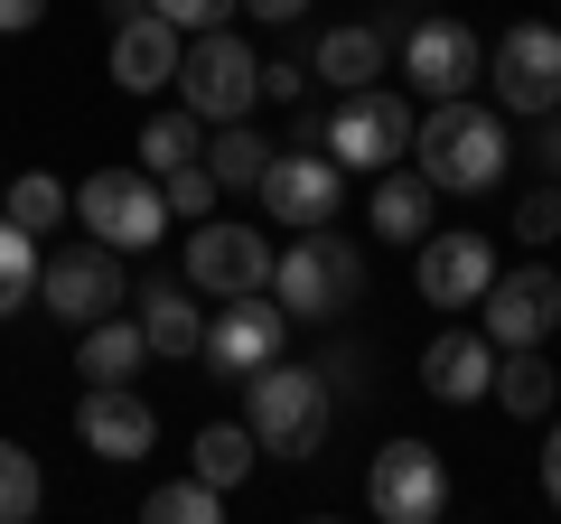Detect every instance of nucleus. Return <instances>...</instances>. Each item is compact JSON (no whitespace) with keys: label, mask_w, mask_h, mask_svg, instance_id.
<instances>
[{"label":"nucleus","mask_w":561,"mask_h":524,"mask_svg":"<svg viewBox=\"0 0 561 524\" xmlns=\"http://www.w3.org/2000/svg\"><path fill=\"white\" fill-rule=\"evenodd\" d=\"M402 160L440 187V197H486V187L505 179V160H515V141H505L496 103L449 94V103H431V113L412 122V150H402Z\"/></svg>","instance_id":"1"},{"label":"nucleus","mask_w":561,"mask_h":524,"mask_svg":"<svg viewBox=\"0 0 561 524\" xmlns=\"http://www.w3.org/2000/svg\"><path fill=\"white\" fill-rule=\"evenodd\" d=\"M328 384H319V365H262V375H243V431L262 441V459H319V441H328Z\"/></svg>","instance_id":"2"},{"label":"nucleus","mask_w":561,"mask_h":524,"mask_svg":"<svg viewBox=\"0 0 561 524\" xmlns=\"http://www.w3.org/2000/svg\"><path fill=\"white\" fill-rule=\"evenodd\" d=\"M356 291H365V253L337 225H309L290 253H272V300L290 309V328H319L337 309H356Z\"/></svg>","instance_id":"3"},{"label":"nucleus","mask_w":561,"mask_h":524,"mask_svg":"<svg viewBox=\"0 0 561 524\" xmlns=\"http://www.w3.org/2000/svg\"><path fill=\"white\" fill-rule=\"evenodd\" d=\"M319 141H328V160H337L346 179H375V169H393L402 150H412V103L383 94V76L346 84V94L319 113Z\"/></svg>","instance_id":"4"},{"label":"nucleus","mask_w":561,"mask_h":524,"mask_svg":"<svg viewBox=\"0 0 561 524\" xmlns=\"http://www.w3.org/2000/svg\"><path fill=\"white\" fill-rule=\"evenodd\" d=\"M169 84H179V103L197 122H243L262 103V57L234 38V20H225V29H197V38L179 47V76Z\"/></svg>","instance_id":"5"},{"label":"nucleus","mask_w":561,"mask_h":524,"mask_svg":"<svg viewBox=\"0 0 561 524\" xmlns=\"http://www.w3.org/2000/svg\"><path fill=\"white\" fill-rule=\"evenodd\" d=\"M76 225L94 243H113V253H150V243L169 235V197L150 169H94V179L76 187Z\"/></svg>","instance_id":"6"},{"label":"nucleus","mask_w":561,"mask_h":524,"mask_svg":"<svg viewBox=\"0 0 561 524\" xmlns=\"http://www.w3.org/2000/svg\"><path fill=\"white\" fill-rule=\"evenodd\" d=\"M280 338H290V309H280L272 291H234L225 309H206L197 356H206L216 384H243V375H262V365L280 356Z\"/></svg>","instance_id":"7"},{"label":"nucleus","mask_w":561,"mask_h":524,"mask_svg":"<svg viewBox=\"0 0 561 524\" xmlns=\"http://www.w3.org/2000/svg\"><path fill=\"white\" fill-rule=\"evenodd\" d=\"M262 216L280 225V235H309V225H337V206H346V169L337 160H319V141H300V150H272V169H262Z\"/></svg>","instance_id":"8"},{"label":"nucleus","mask_w":561,"mask_h":524,"mask_svg":"<svg viewBox=\"0 0 561 524\" xmlns=\"http://www.w3.org/2000/svg\"><path fill=\"white\" fill-rule=\"evenodd\" d=\"M122 291H131V282H122V253H113V243H94V235L57 243V253L38 262V300H47V319H66V328L122 309Z\"/></svg>","instance_id":"9"},{"label":"nucleus","mask_w":561,"mask_h":524,"mask_svg":"<svg viewBox=\"0 0 561 524\" xmlns=\"http://www.w3.org/2000/svg\"><path fill=\"white\" fill-rule=\"evenodd\" d=\"M486 84H496V113H552L561 103V20H524L496 38V57H486Z\"/></svg>","instance_id":"10"},{"label":"nucleus","mask_w":561,"mask_h":524,"mask_svg":"<svg viewBox=\"0 0 561 524\" xmlns=\"http://www.w3.org/2000/svg\"><path fill=\"white\" fill-rule=\"evenodd\" d=\"M365 505H375L383 524H431L449 505V468L431 441H383L375 468H365Z\"/></svg>","instance_id":"11"},{"label":"nucleus","mask_w":561,"mask_h":524,"mask_svg":"<svg viewBox=\"0 0 561 524\" xmlns=\"http://www.w3.org/2000/svg\"><path fill=\"white\" fill-rule=\"evenodd\" d=\"M187 291H206V300L272 291V243L234 216H197V235H187Z\"/></svg>","instance_id":"12"},{"label":"nucleus","mask_w":561,"mask_h":524,"mask_svg":"<svg viewBox=\"0 0 561 524\" xmlns=\"http://www.w3.org/2000/svg\"><path fill=\"white\" fill-rule=\"evenodd\" d=\"M478 66H486L478 29H468V20H449V10L412 20V38H402V84H412L421 103H449V94H468V84H478Z\"/></svg>","instance_id":"13"},{"label":"nucleus","mask_w":561,"mask_h":524,"mask_svg":"<svg viewBox=\"0 0 561 524\" xmlns=\"http://www.w3.org/2000/svg\"><path fill=\"white\" fill-rule=\"evenodd\" d=\"M76 441L94 449L103 468H131V459H150V449H160V412H150V394H140V384H84Z\"/></svg>","instance_id":"14"},{"label":"nucleus","mask_w":561,"mask_h":524,"mask_svg":"<svg viewBox=\"0 0 561 524\" xmlns=\"http://www.w3.org/2000/svg\"><path fill=\"white\" fill-rule=\"evenodd\" d=\"M505 262H496V243L486 235H440V225H431V235H421V300L431 309H478L486 300V282H496Z\"/></svg>","instance_id":"15"},{"label":"nucleus","mask_w":561,"mask_h":524,"mask_svg":"<svg viewBox=\"0 0 561 524\" xmlns=\"http://www.w3.org/2000/svg\"><path fill=\"white\" fill-rule=\"evenodd\" d=\"M486 338L496 346H552V328H561V282L542 272V262H524V272H496L486 282Z\"/></svg>","instance_id":"16"},{"label":"nucleus","mask_w":561,"mask_h":524,"mask_svg":"<svg viewBox=\"0 0 561 524\" xmlns=\"http://www.w3.org/2000/svg\"><path fill=\"white\" fill-rule=\"evenodd\" d=\"M486 384H496V338L486 328H440L421 346V394L431 403H478Z\"/></svg>","instance_id":"17"},{"label":"nucleus","mask_w":561,"mask_h":524,"mask_svg":"<svg viewBox=\"0 0 561 524\" xmlns=\"http://www.w3.org/2000/svg\"><path fill=\"white\" fill-rule=\"evenodd\" d=\"M179 29L160 20V10H140V20L113 29V84H131V94H160L169 76H179Z\"/></svg>","instance_id":"18"},{"label":"nucleus","mask_w":561,"mask_h":524,"mask_svg":"<svg viewBox=\"0 0 561 524\" xmlns=\"http://www.w3.org/2000/svg\"><path fill=\"white\" fill-rule=\"evenodd\" d=\"M140 365H150V338H140V319H113V309H103V319H84V328H76V375H84V384H131Z\"/></svg>","instance_id":"19"},{"label":"nucleus","mask_w":561,"mask_h":524,"mask_svg":"<svg viewBox=\"0 0 561 524\" xmlns=\"http://www.w3.org/2000/svg\"><path fill=\"white\" fill-rule=\"evenodd\" d=\"M365 216H375V235L421 243V235H431V216H440V187L421 179V169H375V197H365Z\"/></svg>","instance_id":"20"},{"label":"nucleus","mask_w":561,"mask_h":524,"mask_svg":"<svg viewBox=\"0 0 561 524\" xmlns=\"http://www.w3.org/2000/svg\"><path fill=\"white\" fill-rule=\"evenodd\" d=\"M383 57H393V38H383L375 20H337V29H319V47H309V76H328V84H375Z\"/></svg>","instance_id":"21"},{"label":"nucleus","mask_w":561,"mask_h":524,"mask_svg":"<svg viewBox=\"0 0 561 524\" xmlns=\"http://www.w3.org/2000/svg\"><path fill=\"white\" fill-rule=\"evenodd\" d=\"M140 338H150V356H197V338H206L197 291L187 282H150L140 291Z\"/></svg>","instance_id":"22"},{"label":"nucleus","mask_w":561,"mask_h":524,"mask_svg":"<svg viewBox=\"0 0 561 524\" xmlns=\"http://www.w3.org/2000/svg\"><path fill=\"white\" fill-rule=\"evenodd\" d=\"M515 422H542L552 412V394H561V375H552V356L542 346H496V384H486Z\"/></svg>","instance_id":"23"},{"label":"nucleus","mask_w":561,"mask_h":524,"mask_svg":"<svg viewBox=\"0 0 561 524\" xmlns=\"http://www.w3.org/2000/svg\"><path fill=\"white\" fill-rule=\"evenodd\" d=\"M272 150H280V141H262L253 122H206V150H197V160L216 169V187H262Z\"/></svg>","instance_id":"24"},{"label":"nucleus","mask_w":561,"mask_h":524,"mask_svg":"<svg viewBox=\"0 0 561 524\" xmlns=\"http://www.w3.org/2000/svg\"><path fill=\"white\" fill-rule=\"evenodd\" d=\"M187 459H197V478H206V487H225V497H234V487L253 478L262 441H253V431H243V422H206V431H197V449H187Z\"/></svg>","instance_id":"25"},{"label":"nucleus","mask_w":561,"mask_h":524,"mask_svg":"<svg viewBox=\"0 0 561 524\" xmlns=\"http://www.w3.org/2000/svg\"><path fill=\"white\" fill-rule=\"evenodd\" d=\"M0 216H10V225H28V235H57V225L76 216V187H66V179H47V169H20Z\"/></svg>","instance_id":"26"},{"label":"nucleus","mask_w":561,"mask_h":524,"mask_svg":"<svg viewBox=\"0 0 561 524\" xmlns=\"http://www.w3.org/2000/svg\"><path fill=\"white\" fill-rule=\"evenodd\" d=\"M197 150H206V122L187 113V103L140 122V169H150V179H160V169H179V160H197Z\"/></svg>","instance_id":"27"},{"label":"nucleus","mask_w":561,"mask_h":524,"mask_svg":"<svg viewBox=\"0 0 561 524\" xmlns=\"http://www.w3.org/2000/svg\"><path fill=\"white\" fill-rule=\"evenodd\" d=\"M140 515H150V524H216V515H225V487H206L197 468H187V478L150 487V497H140Z\"/></svg>","instance_id":"28"},{"label":"nucleus","mask_w":561,"mask_h":524,"mask_svg":"<svg viewBox=\"0 0 561 524\" xmlns=\"http://www.w3.org/2000/svg\"><path fill=\"white\" fill-rule=\"evenodd\" d=\"M20 300H38V235L0 216V319H10Z\"/></svg>","instance_id":"29"},{"label":"nucleus","mask_w":561,"mask_h":524,"mask_svg":"<svg viewBox=\"0 0 561 524\" xmlns=\"http://www.w3.org/2000/svg\"><path fill=\"white\" fill-rule=\"evenodd\" d=\"M47 505V478H38V459H28L20 441H0V524H28Z\"/></svg>","instance_id":"30"},{"label":"nucleus","mask_w":561,"mask_h":524,"mask_svg":"<svg viewBox=\"0 0 561 524\" xmlns=\"http://www.w3.org/2000/svg\"><path fill=\"white\" fill-rule=\"evenodd\" d=\"M160 197H169V216L197 225V216H216L225 187H216V169H206V160H179V169H160Z\"/></svg>","instance_id":"31"},{"label":"nucleus","mask_w":561,"mask_h":524,"mask_svg":"<svg viewBox=\"0 0 561 524\" xmlns=\"http://www.w3.org/2000/svg\"><path fill=\"white\" fill-rule=\"evenodd\" d=\"M515 243H561V179H542V187H524L515 197Z\"/></svg>","instance_id":"32"},{"label":"nucleus","mask_w":561,"mask_h":524,"mask_svg":"<svg viewBox=\"0 0 561 524\" xmlns=\"http://www.w3.org/2000/svg\"><path fill=\"white\" fill-rule=\"evenodd\" d=\"M150 10H160L169 29H179V38H197V29H225L243 10V0H150Z\"/></svg>","instance_id":"33"},{"label":"nucleus","mask_w":561,"mask_h":524,"mask_svg":"<svg viewBox=\"0 0 561 524\" xmlns=\"http://www.w3.org/2000/svg\"><path fill=\"white\" fill-rule=\"evenodd\" d=\"M262 94H272V103H300L309 94V57H272V66H262Z\"/></svg>","instance_id":"34"},{"label":"nucleus","mask_w":561,"mask_h":524,"mask_svg":"<svg viewBox=\"0 0 561 524\" xmlns=\"http://www.w3.org/2000/svg\"><path fill=\"white\" fill-rule=\"evenodd\" d=\"M47 20V0H0V38H28Z\"/></svg>","instance_id":"35"},{"label":"nucleus","mask_w":561,"mask_h":524,"mask_svg":"<svg viewBox=\"0 0 561 524\" xmlns=\"http://www.w3.org/2000/svg\"><path fill=\"white\" fill-rule=\"evenodd\" d=\"M534 132H542V179H561V103H552V113H534Z\"/></svg>","instance_id":"36"},{"label":"nucleus","mask_w":561,"mask_h":524,"mask_svg":"<svg viewBox=\"0 0 561 524\" xmlns=\"http://www.w3.org/2000/svg\"><path fill=\"white\" fill-rule=\"evenodd\" d=\"M542 497H552V505H561V422H552V431H542Z\"/></svg>","instance_id":"37"},{"label":"nucleus","mask_w":561,"mask_h":524,"mask_svg":"<svg viewBox=\"0 0 561 524\" xmlns=\"http://www.w3.org/2000/svg\"><path fill=\"white\" fill-rule=\"evenodd\" d=\"M243 10H253V20H280V29H290V20H309V0H243Z\"/></svg>","instance_id":"38"},{"label":"nucleus","mask_w":561,"mask_h":524,"mask_svg":"<svg viewBox=\"0 0 561 524\" xmlns=\"http://www.w3.org/2000/svg\"><path fill=\"white\" fill-rule=\"evenodd\" d=\"M140 10H150V0H103V20H113V29H122V20H140Z\"/></svg>","instance_id":"39"}]
</instances>
